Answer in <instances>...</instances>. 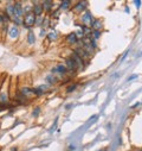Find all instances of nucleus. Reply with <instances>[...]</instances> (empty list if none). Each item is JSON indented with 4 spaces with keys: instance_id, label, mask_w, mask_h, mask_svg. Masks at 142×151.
Here are the masks:
<instances>
[{
    "instance_id": "nucleus-1",
    "label": "nucleus",
    "mask_w": 142,
    "mask_h": 151,
    "mask_svg": "<svg viewBox=\"0 0 142 151\" xmlns=\"http://www.w3.org/2000/svg\"><path fill=\"white\" fill-rule=\"evenodd\" d=\"M35 24H36V14L33 12H27L25 15H24L23 25L26 29H31Z\"/></svg>"
},
{
    "instance_id": "nucleus-2",
    "label": "nucleus",
    "mask_w": 142,
    "mask_h": 151,
    "mask_svg": "<svg viewBox=\"0 0 142 151\" xmlns=\"http://www.w3.org/2000/svg\"><path fill=\"white\" fill-rule=\"evenodd\" d=\"M6 15L9 17L10 19H13L14 15H15V7L14 4H9L6 6Z\"/></svg>"
},
{
    "instance_id": "nucleus-3",
    "label": "nucleus",
    "mask_w": 142,
    "mask_h": 151,
    "mask_svg": "<svg viewBox=\"0 0 142 151\" xmlns=\"http://www.w3.org/2000/svg\"><path fill=\"white\" fill-rule=\"evenodd\" d=\"M71 58H72L75 61V63L77 64L78 68H83V64H84V61L83 58L80 56V55H77L76 52H72V56H71Z\"/></svg>"
},
{
    "instance_id": "nucleus-4",
    "label": "nucleus",
    "mask_w": 142,
    "mask_h": 151,
    "mask_svg": "<svg viewBox=\"0 0 142 151\" xmlns=\"http://www.w3.org/2000/svg\"><path fill=\"white\" fill-rule=\"evenodd\" d=\"M82 21L85 24V25H91L92 24V17H91V13L89 11H86L83 15H82Z\"/></svg>"
},
{
    "instance_id": "nucleus-5",
    "label": "nucleus",
    "mask_w": 142,
    "mask_h": 151,
    "mask_svg": "<svg viewBox=\"0 0 142 151\" xmlns=\"http://www.w3.org/2000/svg\"><path fill=\"white\" fill-rule=\"evenodd\" d=\"M43 5H40V4H37V3H35V5H33V7H32V12L37 15V17H40L42 15V13H43Z\"/></svg>"
},
{
    "instance_id": "nucleus-6",
    "label": "nucleus",
    "mask_w": 142,
    "mask_h": 151,
    "mask_svg": "<svg viewBox=\"0 0 142 151\" xmlns=\"http://www.w3.org/2000/svg\"><path fill=\"white\" fill-rule=\"evenodd\" d=\"M66 69H69V70H71V71H75L78 67H77V64L75 63V61L71 58V57H69V58H66Z\"/></svg>"
},
{
    "instance_id": "nucleus-7",
    "label": "nucleus",
    "mask_w": 142,
    "mask_h": 151,
    "mask_svg": "<svg viewBox=\"0 0 142 151\" xmlns=\"http://www.w3.org/2000/svg\"><path fill=\"white\" fill-rule=\"evenodd\" d=\"M9 36L11 37V38H17L18 36H19V29L17 28V26H12L11 29H10V31H9Z\"/></svg>"
},
{
    "instance_id": "nucleus-8",
    "label": "nucleus",
    "mask_w": 142,
    "mask_h": 151,
    "mask_svg": "<svg viewBox=\"0 0 142 151\" xmlns=\"http://www.w3.org/2000/svg\"><path fill=\"white\" fill-rule=\"evenodd\" d=\"M42 5H43V9H44L46 12H50V11L52 10L53 3H52V1H50V0H45V1H43V3H42Z\"/></svg>"
},
{
    "instance_id": "nucleus-9",
    "label": "nucleus",
    "mask_w": 142,
    "mask_h": 151,
    "mask_svg": "<svg viewBox=\"0 0 142 151\" xmlns=\"http://www.w3.org/2000/svg\"><path fill=\"white\" fill-rule=\"evenodd\" d=\"M75 52H76L77 55H80V56H81L83 60H84V58H88V57H89V55H90V54L86 52V51L83 49V48H78V49H77Z\"/></svg>"
},
{
    "instance_id": "nucleus-10",
    "label": "nucleus",
    "mask_w": 142,
    "mask_h": 151,
    "mask_svg": "<svg viewBox=\"0 0 142 151\" xmlns=\"http://www.w3.org/2000/svg\"><path fill=\"white\" fill-rule=\"evenodd\" d=\"M9 102V98H7V93L3 92L0 94V105H6Z\"/></svg>"
},
{
    "instance_id": "nucleus-11",
    "label": "nucleus",
    "mask_w": 142,
    "mask_h": 151,
    "mask_svg": "<svg viewBox=\"0 0 142 151\" xmlns=\"http://www.w3.org/2000/svg\"><path fill=\"white\" fill-rule=\"evenodd\" d=\"M91 26L94 28L95 31H100V29L102 28V23H101L100 19H95V20L92 21V24H91Z\"/></svg>"
},
{
    "instance_id": "nucleus-12",
    "label": "nucleus",
    "mask_w": 142,
    "mask_h": 151,
    "mask_svg": "<svg viewBox=\"0 0 142 151\" xmlns=\"http://www.w3.org/2000/svg\"><path fill=\"white\" fill-rule=\"evenodd\" d=\"M66 41L69 42V43H77V41H78V38H77V36H76V34H70L69 36H66Z\"/></svg>"
},
{
    "instance_id": "nucleus-13",
    "label": "nucleus",
    "mask_w": 142,
    "mask_h": 151,
    "mask_svg": "<svg viewBox=\"0 0 142 151\" xmlns=\"http://www.w3.org/2000/svg\"><path fill=\"white\" fill-rule=\"evenodd\" d=\"M35 92H33V89H31V88H27V87H24V88L21 89V95H24V97H29V95H31V94H33Z\"/></svg>"
},
{
    "instance_id": "nucleus-14",
    "label": "nucleus",
    "mask_w": 142,
    "mask_h": 151,
    "mask_svg": "<svg viewBox=\"0 0 142 151\" xmlns=\"http://www.w3.org/2000/svg\"><path fill=\"white\" fill-rule=\"evenodd\" d=\"M54 71H59L60 74H64L65 71H66V67L62 66V64H58L56 68H53V69H52V73H54Z\"/></svg>"
},
{
    "instance_id": "nucleus-15",
    "label": "nucleus",
    "mask_w": 142,
    "mask_h": 151,
    "mask_svg": "<svg viewBox=\"0 0 142 151\" xmlns=\"http://www.w3.org/2000/svg\"><path fill=\"white\" fill-rule=\"evenodd\" d=\"M27 42L29 44H33L36 42V38H35V34L32 32V31H30L29 35H27Z\"/></svg>"
},
{
    "instance_id": "nucleus-16",
    "label": "nucleus",
    "mask_w": 142,
    "mask_h": 151,
    "mask_svg": "<svg viewBox=\"0 0 142 151\" xmlns=\"http://www.w3.org/2000/svg\"><path fill=\"white\" fill-rule=\"evenodd\" d=\"M86 1H82V3H78L77 5H76V10L77 11H83V10H85V7H86Z\"/></svg>"
},
{
    "instance_id": "nucleus-17",
    "label": "nucleus",
    "mask_w": 142,
    "mask_h": 151,
    "mask_svg": "<svg viewBox=\"0 0 142 151\" xmlns=\"http://www.w3.org/2000/svg\"><path fill=\"white\" fill-rule=\"evenodd\" d=\"M70 6V1H68V0H65V1H62L60 3V10H68Z\"/></svg>"
},
{
    "instance_id": "nucleus-18",
    "label": "nucleus",
    "mask_w": 142,
    "mask_h": 151,
    "mask_svg": "<svg viewBox=\"0 0 142 151\" xmlns=\"http://www.w3.org/2000/svg\"><path fill=\"white\" fill-rule=\"evenodd\" d=\"M46 80L49 81V83H50V85H52V83H56V81H57V79H56V77L53 76V74H50L49 76L46 77Z\"/></svg>"
},
{
    "instance_id": "nucleus-19",
    "label": "nucleus",
    "mask_w": 142,
    "mask_h": 151,
    "mask_svg": "<svg viewBox=\"0 0 142 151\" xmlns=\"http://www.w3.org/2000/svg\"><path fill=\"white\" fill-rule=\"evenodd\" d=\"M47 36H49L50 41H54V39H57V32H56V31H51V32Z\"/></svg>"
},
{
    "instance_id": "nucleus-20",
    "label": "nucleus",
    "mask_w": 142,
    "mask_h": 151,
    "mask_svg": "<svg viewBox=\"0 0 142 151\" xmlns=\"http://www.w3.org/2000/svg\"><path fill=\"white\" fill-rule=\"evenodd\" d=\"M39 112H40V107H36V108L33 109V112H32V115H33L35 118H37V117L39 115Z\"/></svg>"
},
{
    "instance_id": "nucleus-21",
    "label": "nucleus",
    "mask_w": 142,
    "mask_h": 151,
    "mask_svg": "<svg viewBox=\"0 0 142 151\" xmlns=\"http://www.w3.org/2000/svg\"><path fill=\"white\" fill-rule=\"evenodd\" d=\"M44 20H45V19H44L43 17H39V18H38V20H36V24H37L38 26H40V25L43 26V24H44Z\"/></svg>"
},
{
    "instance_id": "nucleus-22",
    "label": "nucleus",
    "mask_w": 142,
    "mask_h": 151,
    "mask_svg": "<svg viewBox=\"0 0 142 151\" xmlns=\"http://www.w3.org/2000/svg\"><path fill=\"white\" fill-rule=\"evenodd\" d=\"M92 36H94V41H95V39H98L100 36H101V32H100V31H94Z\"/></svg>"
},
{
    "instance_id": "nucleus-23",
    "label": "nucleus",
    "mask_w": 142,
    "mask_h": 151,
    "mask_svg": "<svg viewBox=\"0 0 142 151\" xmlns=\"http://www.w3.org/2000/svg\"><path fill=\"white\" fill-rule=\"evenodd\" d=\"M76 85H74V86H70V87H68V89H66V93H70V92H72V91H75V88H76Z\"/></svg>"
},
{
    "instance_id": "nucleus-24",
    "label": "nucleus",
    "mask_w": 142,
    "mask_h": 151,
    "mask_svg": "<svg viewBox=\"0 0 142 151\" xmlns=\"http://www.w3.org/2000/svg\"><path fill=\"white\" fill-rule=\"evenodd\" d=\"M136 77H137V75H133V76H130L128 79V81H131V80H134V79H136Z\"/></svg>"
},
{
    "instance_id": "nucleus-25",
    "label": "nucleus",
    "mask_w": 142,
    "mask_h": 151,
    "mask_svg": "<svg viewBox=\"0 0 142 151\" xmlns=\"http://www.w3.org/2000/svg\"><path fill=\"white\" fill-rule=\"evenodd\" d=\"M134 4H135L137 7H140V6H141V1H134Z\"/></svg>"
},
{
    "instance_id": "nucleus-26",
    "label": "nucleus",
    "mask_w": 142,
    "mask_h": 151,
    "mask_svg": "<svg viewBox=\"0 0 142 151\" xmlns=\"http://www.w3.org/2000/svg\"><path fill=\"white\" fill-rule=\"evenodd\" d=\"M40 36H42V37L45 36V30H42V31H40Z\"/></svg>"
},
{
    "instance_id": "nucleus-27",
    "label": "nucleus",
    "mask_w": 142,
    "mask_h": 151,
    "mask_svg": "<svg viewBox=\"0 0 142 151\" xmlns=\"http://www.w3.org/2000/svg\"><path fill=\"white\" fill-rule=\"evenodd\" d=\"M141 105V102H137V104H135V105H134L133 107H137V106H140Z\"/></svg>"
},
{
    "instance_id": "nucleus-28",
    "label": "nucleus",
    "mask_w": 142,
    "mask_h": 151,
    "mask_svg": "<svg viewBox=\"0 0 142 151\" xmlns=\"http://www.w3.org/2000/svg\"><path fill=\"white\" fill-rule=\"evenodd\" d=\"M133 151H140V150H133Z\"/></svg>"
},
{
    "instance_id": "nucleus-29",
    "label": "nucleus",
    "mask_w": 142,
    "mask_h": 151,
    "mask_svg": "<svg viewBox=\"0 0 142 151\" xmlns=\"http://www.w3.org/2000/svg\"><path fill=\"white\" fill-rule=\"evenodd\" d=\"M141 56H142V52H141Z\"/></svg>"
}]
</instances>
